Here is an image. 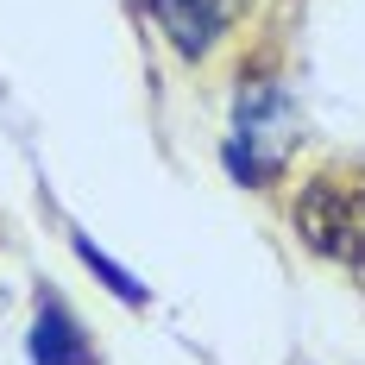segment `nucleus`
Masks as SVG:
<instances>
[{"label":"nucleus","instance_id":"f257e3e1","mask_svg":"<svg viewBox=\"0 0 365 365\" xmlns=\"http://www.w3.org/2000/svg\"><path fill=\"white\" fill-rule=\"evenodd\" d=\"M296 233L322 258H340V264L365 258V189L340 177H315L296 202Z\"/></svg>","mask_w":365,"mask_h":365},{"label":"nucleus","instance_id":"f03ea898","mask_svg":"<svg viewBox=\"0 0 365 365\" xmlns=\"http://www.w3.org/2000/svg\"><path fill=\"white\" fill-rule=\"evenodd\" d=\"M290 133H296V113L284 101V88L271 82H246L240 95V139L227 145V164L240 182H264L277 170V158L290 151Z\"/></svg>","mask_w":365,"mask_h":365},{"label":"nucleus","instance_id":"7ed1b4c3","mask_svg":"<svg viewBox=\"0 0 365 365\" xmlns=\"http://www.w3.org/2000/svg\"><path fill=\"white\" fill-rule=\"evenodd\" d=\"M227 13H233V0H151V19L164 26V38L177 44L182 57H202L220 38Z\"/></svg>","mask_w":365,"mask_h":365},{"label":"nucleus","instance_id":"20e7f679","mask_svg":"<svg viewBox=\"0 0 365 365\" xmlns=\"http://www.w3.org/2000/svg\"><path fill=\"white\" fill-rule=\"evenodd\" d=\"M32 359L38 365H95V346L82 340V328L57 302H44L38 309V328H32Z\"/></svg>","mask_w":365,"mask_h":365},{"label":"nucleus","instance_id":"39448f33","mask_svg":"<svg viewBox=\"0 0 365 365\" xmlns=\"http://www.w3.org/2000/svg\"><path fill=\"white\" fill-rule=\"evenodd\" d=\"M76 252H82V264H88V271H95V277H101V284H108V290L120 296V302H145L139 277H133V271H120V264H113L108 252H95V240H76Z\"/></svg>","mask_w":365,"mask_h":365}]
</instances>
